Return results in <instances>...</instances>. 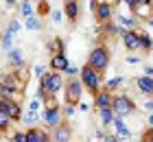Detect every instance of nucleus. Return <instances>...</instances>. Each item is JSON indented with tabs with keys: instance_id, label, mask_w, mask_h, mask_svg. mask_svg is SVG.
Returning a JSON list of instances; mask_svg holds the SVG:
<instances>
[{
	"instance_id": "1",
	"label": "nucleus",
	"mask_w": 153,
	"mask_h": 142,
	"mask_svg": "<svg viewBox=\"0 0 153 142\" xmlns=\"http://www.w3.org/2000/svg\"><path fill=\"white\" fill-rule=\"evenodd\" d=\"M64 77H61L59 70H51V72H46L44 77H39V85H37V96L44 101L46 94H59L61 90H64Z\"/></svg>"
},
{
	"instance_id": "2",
	"label": "nucleus",
	"mask_w": 153,
	"mask_h": 142,
	"mask_svg": "<svg viewBox=\"0 0 153 142\" xmlns=\"http://www.w3.org/2000/svg\"><path fill=\"white\" fill-rule=\"evenodd\" d=\"M24 94V83L20 81V74L13 72V74H7L0 79V96L4 98H16V101H20Z\"/></svg>"
},
{
	"instance_id": "3",
	"label": "nucleus",
	"mask_w": 153,
	"mask_h": 142,
	"mask_svg": "<svg viewBox=\"0 0 153 142\" xmlns=\"http://www.w3.org/2000/svg\"><path fill=\"white\" fill-rule=\"evenodd\" d=\"M79 79L83 81V85H85V90L90 92V94H96L99 90H103V74L96 68H92L88 61H85V66L81 68Z\"/></svg>"
},
{
	"instance_id": "4",
	"label": "nucleus",
	"mask_w": 153,
	"mask_h": 142,
	"mask_svg": "<svg viewBox=\"0 0 153 142\" xmlns=\"http://www.w3.org/2000/svg\"><path fill=\"white\" fill-rule=\"evenodd\" d=\"M109 61H112V55H109L107 46H94L92 51H90V55H88V63H90L92 68H96L101 74L107 72Z\"/></svg>"
},
{
	"instance_id": "5",
	"label": "nucleus",
	"mask_w": 153,
	"mask_h": 142,
	"mask_svg": "<svg viewBox=\"0 0 153 142\" xmlns=\"http://www.w3.org/2000/svg\"><path fill=\"white\" fill-rule=\"evenodd\" d=\"M83 90H85V85H83L81 79H70L66 81L64 85V94H66V103H72V105H79L81 103V96H83Z\"/></svg>"
},
{
	"instance_id": "6",
	"label": "nucleus",
	"mask_w": 153,
	"mask_h": 142,
	"mask_svg": "<svg viewBox=\"0 0 153 142\" xmlns=\"http://www.w3.org/2000/svg\"><path fill=\"white\" fill-rule=\"evenodd\" d=\"M112 109L116 116H131L136 112V103L131 101V96L127 94H114V103H112Z\"/></svg>"
},
{
	"instance_id": "7",
	"label": "nucleus",
	"mask_w": 153,
	"mask_h": 142,
	"mask_svg": "<svg viewBox=\"0 0 153 142\" xmlns=\"http://www.w3.org/2000/svg\"><path fill=\"white\" fill-rule=\"evenodd\" d=\"M118 35H120V39H123V44H125L127 51H140V37H138L136 28L118 26Z\"/></svg>"
},
{
	"instance_id": "8",
	"label": "nucleus",
	"mask_w": 153,
	"mask_h": 142,
	"mask_svg": "<svg viewBox=\"0 0 153 142\" xmlns=\"http://www.w3.org/2000/svg\"><path fill=\"white\" fill-rule=\"evenodd\" d=\"M94 16H96V22H99V24L109 22V20L114 18V4L107 2V0H103V2H96V7H94Z\"/></svg>"
},
{
	"instance_id": "9",
	"label": "nucleus",
	"mask_w": 153,
	"mask_h": 142,
	"mask_svg": "<svg viewBox=\"0 0 153 142\" xmlns=\"http://www.w3.org/2000/svg\"><path fill=\"white\" fill-rule=\"evenodd\" d=\"M44 125L48 129H55V127H59L64 123V114H61V107H46L44 109Z\"/></svg>"
},
{
	"instance_id": "10",
	"label": "nucleus",
	"mask_w": 153,
	"mask_h": 142,
	"mask_svg": "<svg viewBox=\"0 0 153 142\" xmlns=\"http://www.w3.org/2000/svg\"><path fill=\"white\" fill-rule=\"evenodd\" d=\"M0 105L11 114V118L16 120H22V116H24V112H22V105H20V101H16V98H4V96H0Z\"/></svg>"
},
{
	"instance_id": "11",
	"label": "nucleus",
	"mask_w": 153,
	"mask_h": 142,
	"mask_svg": "<svg viewBox=\"0 0 153 142\" xmlns=\"http://www.w3.org/2000/svg\"><path fill=\"white\" fill-rule=\"evenodd\" d=\"M64 16L68 18V22H70V24L79 22V18H81V4H79V0H66Z\"/></svg>"
},
{
	"instance_id": "12",
	"label": "nucleus",
	"mask_w": 153,
	"mask_h": 142,
	"mask_svg": "<svg viewBox=\"0 0 153 142\" xmlns=\"http://www.w3.org/2000/svg\"><path fill=\"white\" fill-rule=\"evenodd\" d=\"M112 103H114V92H109V90H99L94 94V105H96V109H103V107H112Z\"/></svg>"
},
{
	"instance_id": "13",
	"label": "nucleus",
	"mask_w": 153,
	"mask_h": 142,
	"mask_svg": "<svg viewBox=\"0 0 153 142\" xmlns=\"http://www.w3.org/2000/svg\"><path fill=\"white\" fill-rule=\"evenodd\" d=\"M53 140L55 142H68V140H72V127L66 123H61L59 127H55V131H53Z\"/></svg>"
},
{
	"instance_id": "14",
	"label": "nucleus",
	"mask_w": 153,
	"mask_h": 142,
	"mask_svg": "<svg viewBox=\"0 0 153 142\" xmlns=\"http://www.w3.org/2000/svg\"><path fill=\"white\" fill-rule=\"evenodd\" d=\"M136 88H138V92H140V94L153 96V77H151V74L136 77Z\"/></svg>"
},
{
	"instance_id": "15",
	"label": "nucleus",
	"mask_w": 153,
	"mask_h": 142,
	"mask_svg": "<svg viewBox=\"0 0 153 142\" xmlns=\"http://www.w3.org/2000/svg\"><path fill=\"white\" fill-rule=\"evenodd\" d=\"M48 140H53L48 131L35 129V127H29V131H26V142H48Z\"/></svg>"
},
{
	"instance_id": "16",
	"label": "nucleus",
	"mask_w": 153,
	"mask_h": 142,
	"mask_svg": "<svg viewBox=\"0 0 153 142\" xmlns=\"http://www.w3.org/2000/svg\"><path fill=\"white\" fill-rule=\"evenodd\" d=\"M68 57H66V53H53V57H51V70H59V72H64V70L68 68Z\"/></svg>"
},
{
	"instance_id": "17",
	"label": "nucleus",
	"mask_w": 153,
	"mask_h": 142,
	"mask_svg": "<svg viewBox=\"0 0 153 142\" xmlns=\"http://www.w3.org/2000/svg\"><path fill=\"white\" fill-rule=\"evenodd\" d=\"M9 61H11V66H16V68H24V55H22V51L20 48H9Z\"/></svg>"
},
{
	"instance_id": "18",
	"label": "nucleus",
	"mask_w": 153,
	"mask_h": 142,
	"mask_svg": "<svg viewBox=\"0 0 153 142\" xmlns=\"http://www.w3.org/2000/svg\"><path fill=\"white\" fill-rule=\"evenodd\" d=\"M13 123H16V120L11 118V114L7 112V109L2 107V105H0V131L7 133V131H9V127H11Z\"/></svg>"
},
{
	"instance_id": "19",
	"label": "nucleus",
	"mask_w": 153,
	"mask_h": 142,
	"mask_svg": "<svg viewBox=\"0 0 153 142\" xmlns=\"http://www.w3.org/2000/svg\"><path fill=\"white\" fill-rule=\"evenodd\" d=\"M99 116H101V125H103V127L114 125L116 114H114V109H112V107H103V109H99Z\"/></svg>"
},
{
	"instance_id": "20",
	"label": "nucleus",
	"mask_w": 153,
	"mask_h": 142,
	"mask_svg": "<svg viewBox=\"0 0 153 142\" xmlns=\"http://www.w3.org/2000/svg\"><path fill=\"white\" fill-rule=\"evenodd\" d=\"M114 127H116L118 136H120L123 140H127V138H131V131L127 129V125L123 123V116H116V118H114Z\"/></svg>"
},
{
	"instance_id": "21",
	"label": "nucleus",
	"mask_w": 153,
	"mask_h": 142,
	"mask_svg": "<svg viewBox=\"0 0 153 142\" xmlns=\"http://www.w3.org/2000/svg\"><path fill=\"white\" fill-rule=\"evenodd\" d=\"M138 37H140V51L149 53L151 48H153V39H151V35H149V33H144V31H138Z\"/></svg>"
},
{
	"instance_id": "22",
	"label": "nucleus",
	"mask_w": 153,
	"mask_h": 142,
	"mask_svg": "<svg viewBox=\"0 0 153 142\" xmlns=\"http://www.w3.org/2000/svg\"><path fill=\"white\" fill-rule=\"evenodd\" d=\"M18 11H20V18H29V16H33V4H31V0H22V2H20V7H18Z\"/></svg>"
},
{
	"instance_id": "23",
	"label": "nucleus",
	"mask_w": 153,
	"mask_h": 142,
	"mask_svg": "<svg viewBox=\"0 0 153 142\" xmlns=\"http://www.w3.org/2000/svg\"><path fill=\"white\" fill-rule=\"evenodd\" d=\"M26 28H29V31H39L42 28V20H39L37 13H33V16L26 18Z\"/></svg>"
},
{
	"instance_id": "24",
	"label": "nucleus",
	"mask_w": 153,
	"mask_h": 142,
	"mask_svg": "<svg viewBox=\"0 0 153 142\" xmlns=\"http://www.w3.org/2000/svg\"><path fill=\"white\" fill-rule=\"evenodd\" d=\"M123 83H125V77H114V79H109L105 85H103V88H105V90H109V92H116V90L120 88Z\"/></svg>"
},
{
	"instance_id": "25",
	"label": "nucleus",
	"mask_w": 153,
	"mask_h": 142,
	"mask_svg": "<svg viewBox=\"0 0 153 142\" xmlns=\"http://www.w3.org/2000/svg\"><path fill=\"white\" fill-rule=\"evenodd\" d=\"M37 118H39V114H37V112H33V109H29V112H26L24 116H22V123H24V125H29V127H35Z\"/></svg>"
},
{
	"instance_id": "26",
	"label": "nucleus",
	"mask_w": 153,
	"mask_h": 142,
	"mask_svg": "<svg viewBox=\"0 0 153 142\" xmlns=\"http://www.w3.org/2000/svg\"><path fill=\"white\" fill-rule=\"evenodd\" d=\"M13 37H16V33H13L11 28H7V31L2 33V37H0V39H2V48H4V51H9V48H11Z\"/></svg>"
},
{
	"instance_id": "27",
	"label": "nucleus",
	"mask_w": 153,
	"mask_h": 142,
	"mask_svg": "<svg viewBox=\"0 0 153 142\" xmlns=\"http://www.w3.org/2000/svg\"><path fill=\"white\" fill-rule=\"evenodd\" d=\"M74 112H76V105H72V103H66L64 107H61V114H64V120H70V118L74 116Z\"/></svg>"
},
{
	"instance_id": "28",
	"label": "nucleus",
	"mask_w": 153,
	"mask_h": 142,
	"mask_svg": "<svg viewBox=\"0 0 153 142\" xmlns=\"http://www.w3.org/2000/svg\"><path fill=\"white\" fill-rule=\"evenodd\" d=\"M48 48H51L53 53H66V46H64V42H61L59 37H55L51 44H48Z\"/></svg>"
},
{
	"instance_id": "29",
	"label": "nucleus",
	"mask_w": 153,
	"mask_h": 142,
	"mask_svg": "<svg viewBox=\"0 0 153 142\" xmlns=\"http://www.w3.org/2000/svg\"><path fill=\"white\" fill-rule=\"evenodd\" d=\"M118 22H120V26H125V28H134L136 26V20L129 18V16H118Z\"/></svg>"
},
{
	"instance_id": "30",
	"label": "nucleus",
	"mask_w": 153,
	"mask_h": 142,
	"mask_svg": "<svg viewBox=\"0 0 153 142\" xmlns=\"http://www.w3.org/2000/svg\"><path fill=\"white\" fill-rule=\"evenodd\" d=\"M64 72H66L68 77H76V74H79V72H81V68H79V66H76V63H68V68L64 70Z\"/></svg>"
},
{
	"instance_id": "31",
	"label": "nucleus",
	"mask_w": 153,
	"mask_h": 142,
	"mask_svg": "<svg viewBox=\"0 0 153 142\" xmlns=\"http://www.w3.org/2000/svg\"><path fill=\"white\" fill-rule=\"evenodd\" d=\"M11 140L13 142H26V131H16L11 136Z\"/></svg>"
},
{
	"instance_id": "32",
	"label": "nucleus",
	"mask_w": 153,
	"mask_h": 142,
	"mask_svg": "<svg viewBox=\"0 0 153 142\" xmlns=\"http://www.w3.org/2000/svg\"><path fill=\"white\" fill-rule=\"evenodd\" d=\"M9 28H11V31L18 35V33H20V28H22V24H20V20H18V18H16V20H11V22H9Z\"/></svg>"
},
{
	"instance_id": "33",
	"label": "nucleus",
	"mask_w": 153,
	"mask_h": 142,
	"mask_svg": "<svg viewBox=\"0 0 153 142\" xmlns=\"http://www.w3.org/2000/svg\"><path fill=\"white\" fill-rule=\"evenodd\" d=\"M61 16H64V13H61V11H53V13H51V20H53V22H55V24H59V22H61V20H64V18H61Z\"/></svg>"
},
{
	"instance_id": "34",
	"label": "nucleus",
	"mask_w": 153,
	"mask_h": 142,
	"mask_svg": "<svg viewBox=\"0 0 153 142\" xmlns=\"http://www.w3.org/2000/svg\"><path fill=\"white\" fill-rule=\"evenodd\" d=\"M147 4H153V0H134V11L138 7H147Z\"/></svg>"
},
{
	"instance_id": "35",
	"label": "nucleus",
	"mask_w": 153,
	"mask_h": 142,
	"mask_svg": "<svg viewBox=\"0 0 153 142\" xmlns=\"http://www.w3.org/2000/svg\"><path fill=\"white\" fill-rule=\"evenodd\" d=\"M33 72H35L37 77H44V74H46V70H44V66H35V70H33Z\"/></svg>"
},
{
	"instance_id": "36",
	"label": "nucleus",
	"mask_w": 153,
	"mask_h": 142,
	"mask_svg": "<svg viewBox=\"0 0 153 142\" xmlns=\"http://www.w3.org/2000/svg\"><path fill=\"white\" fill-rule=\"evenodd\" d=\"M79 109H81V112H90V105H88V103H81Z\"/></svg>"
},
{
	"instance_id": "37",
	"label": "nucleus",
	"mask_w": 153,
	"mask_h": 142,
	"mask_svg": "<svg viewBox=\"0 0 153 142\" xmlns=\"http://www.w3.org/2000/svg\"><path fill=\"white\" fill-rule=\"evenodd\" d=\"M144 74H151L153 77V66H144Z\"/></svg>"
},
{
	"instance_id": "38",
	"label": "nucleus",
	"mask_w": 153,
	"mask_h": 142,
	"mask_svg": "<svg viewBox=\"0 0 153 142\" xmlns=\"http://www.w3.org/2000/svg\"><path fill=\"white\" fill-rule=\"evenodd\" d=\"M144 109L151 112V109H153V101H147V103H144Z\"/></svg>"
},
{
	"instance_id": "39",
	"label": "nucleus",
	"mask_w": 153,
	"mask_h": 142,
	"mask_svg": "<svg viewBox=\"0 0 153 142\" xmlns=\"http://www.w3.org/2000/svg\"><path fill=\"white\" fill-rule=\"evenodd\" d=\"M123 2H125V4H127V7H129V9H131V11H134V0H123Z\"/></svg>"
},
{
	"instance_id": "40",
	"label": "nucleus",
	"mask_w": 153,
	"mask_h": 142,
	"mask_svg": "<svg viewBox=\"0 0 153 142\" xmlns=\"http://www.w3.org/2000/svg\"><path fill=\"white\" fill-rule=\"evenodd\" d=\"M2 2H4V4H9V7H16V4H18L16 0H2Z\"/></svg>"
},
{
	"instance_id": "41",
	"label": "nucleus",
	"mask_w": 153,
	"mask_h": 142,
	"mask_svg": "<svg viewBox=\"0 0 153 142\" xmlns=\"http://www.w3.org/2000/svg\"><path fill=\"white\" fill-rule=\"evenodd\" d=\"M127 61H129V63H138L140 59H138V57H127Z\"/></svg>"
},
{
	"instance_id": "42",
	"label": "nucleus",
	"mask_w": 153,
	"mask_h": 142,
	"mask_svg": "<svg viewBox=\"0 0 153 142\" xmlns=\"http://www.w3.org/2000/svg\"><path fill=\"white\" fill-rule=\"evenodd\" d=\"M109 2H112V4H120L123 0H109Z\"/></svg>"
},
{
	"instance_id": "43",
	"label": "nucleus",
	"mask_w": 153,
	"mask_h": 142,
	"mask_svg": "<svg viewBox=\"0 0 153 142\" xmlns=\"http://www.w3.org/2000/svg\"><path fill=\"white\" fill-rule=\"evenodd\" d=\"M149 127H153V116H149Z\"/></svg>"
},
{
	"instance_id": "44",
	"label": "nucleus",
	"mask_w": 153,
	"mask_h": 142,
	"mask_svg": "<svg viewBox=\"0 0 153 142\" xmlns=\"http://www.w3.org/2000/svg\"><path fill=\"white\" fill-rule=\"evenodd\" d=\"M149 24H151V26H153V18H151V20H149Z\"/></svg>"
},
{
	"instance_id": "45",
	"label": "nucleus",
	"mask_w": 153,
	"mask_h": 142,
	"mask_svg": "<svg viewBox=\"0 0 153 142\" xmlns=\"http://www.w3.org/2000/svg\"><path fill=\"white\" fill-rule=\"evenodd\" d=\"M0 37H2V35H0Z\"/></svg>"
},
{
	"instance_id": "46",
	"label": "nucleus",
	"mask_w": 153,
	"mask_h": 142,
	"mask_svg": "<svg viewBox=\"0 0 153 142\" xmlns=\"http://www.w3.org/2000/svg\"><path fill=\"white\" fill-rule=\"evenodd\" d=\"M79 2H81V0H79Z\"/></svg>"
}]
</instances>
